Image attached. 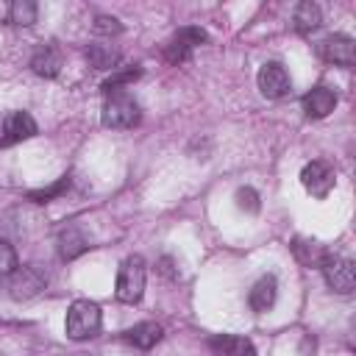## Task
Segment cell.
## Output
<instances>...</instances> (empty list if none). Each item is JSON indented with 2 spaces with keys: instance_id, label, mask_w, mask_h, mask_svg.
Masks as SVG:
<instances>
[{
  "instance_id": "obj_1",
  "label": "cell",
  "mask_w": 356,
  "mask_h": 356,
  "mask_svg": "<svg viewBox=\"0 0 356 356\" xmlns=\"http://www.w3.org/2000/svg\"><path fill=\"white\" fill-rule=\"evenodd\" d=\"M100 325H103V314H100V306L95 300H72L70 303L64 331L72 342L92 339L100 331Z\"/></svg>"
},
{
  "instance_id": "obj_2",
  "label": "cell",
  "mask_w": 356,
  "mask_h": 356,
  "mask_svg": "<svg viewBox=\"0 0 356 356\" xmlns=\"http://www.w3.org/2000/svg\"><path fill=\"white\" fill-rule=\"evenodd\" d=\"M147 281V264L142 256H128L122 259L117 270V284H114V298L120 303H139Z\"/></svg>"
},
{
  "instance_id": "obj_3",
  "label": "cell",
  "mask_w": 356,
  "mask_h": 356,
  "mask_svg": "<svg viewBox=\"0 0 356 356\" xmlns=\"http://www.w3.org/2000/svg\"><path fill=\"white\" fill-rule=\"evenodd\" d=\"M139 103L128 95V92H114V95H106V103H103V125L106 128H114V131H128L134 125H139Z\"/></svg>"
},
{
  "instance_id": "obj_4",
  "label": "cell",
  "mask_w": 356,
  "mask_h": 356,
  "mask_svg": "<svg viewBox=\"0 0 356 356\" xmlns=\"http://www.w3.org/2000/svg\"><path fill=\"white\" fill-rule=\"evenodd\" d=\"M320 270H323L325 284H328L334 292H342V295L353 292V286H356V264H353L350 259L337 256V253H328V256L323 259Z\"/></svg>"
},
{
  "instance_id": "obj_5",
  "label": "cell",
  "mask_w": 356,
  "mask_h": 356,
  "mask_svg": "<svg viewBox=\"0 0 356 356\" xmlns=\"http://www.w3.org/2000/svg\"><path fill=\"white\" fill-rule=\"evenodd\" d=\"M36 134V120L28 111H3L0 114V147H11Z\"/></svg>"
},
{
  "instance_id": "obj_6",
  "label": "cell",
  "mask_w": 356,
  "mask_h": 356,
  "mask_svg": "<svg viewBox=\"0 0 356 356\" xmlns=\"http://www.w3.org/2000/svg\"><path fill=\"white\" fill-rule=\"evenodd\" d=\"M256 83H259V92H261L267 100L286 97L289 89H292L289 72H286V67L278 64V61H267V64H261V70H259V75H256Z\"/></svg>"
},
{
  "instance_id": "obj_7",
  "label": "cell",
  "mask_w": 356,
  "mask_h": 356,
  "mask_svg": "<svg viewBox=\"0 0 356 356\" xmlns=\"http://www.w3.org/2000/svg\"><path fill=\"white\" fill-rule=\"evenodd\" d=\"M47 284V275L36 267V264H25V267H17L14 275L8 278V295L14 300H28L33 295H39Z\"/></svg>"
},
{
  "instance_id": "obj_8",
  "label": "cell",
  "mask_w": 356,
  "mask_h": 356,
  "mask_svg": "<svg viewBox=\"0 0 356 356\" xmlns=\"http://www.w3.org/2000/svg\"><path fill=\"white\" fill-rule=\"evenodd\" d=\"M300 184H303V189H306L312 197H325V195L334 189V184H337L334 167H331L328 161L314 159V161H309V164L300 170Z\"/></svg>"
},
{
  "instance_id": "obj_9",
  "label": "cell",
  "mask_w": 356,
  "mask_h": 356,
  "mask_svg": "<svg viewBox=\"0 0 356 356\" xmlns=\"http://www.w3.org/2000/svg\"><path fill=\"white\" fill-rule=\"evenodd\" d=\"M317 56L323 61H328V64H337V67H353V61H356V44H353L350 36L331 33L323 42H317Z\"/></svg>"
},
{
  "instance_id": "obj_10",
  "label": "cell",
  "mask_w": 356,
  "mask_h": 356,
  "mask_svg": "<svg viewBox=\"0 0 356 356\" xmlns=\"http://www.w3.org/2000/svg\"><path fill=\"white\" fill-rule=\"evenodd\" d=\"M203 42H206V31H203V28H181V31H175V36L167 42L164 58H167L170 64H181V61L189 58L192 47H197V44H203Z\"/></svg>"
},
{
  "instance_id": "obj_11",
  "label": "cell",
  "mask_w": 356,
  "mask_h": 356,
  "mask_svg": "<svg viewBox=\"0 0 356 356\" xmlns=\"http://www.w3.org/2000/svg\"><path fill=\"white\" fill-rule=\"evenodd\" d=\"M300 106H303V114H306L309 120H323V117H328V114L334 111V106H337V92H334L331 86H314L312 92L303 95Z\"/></svg>"
},
{
  "instance_id": "obj_12",
  "label": "cell",
  "mask_w": 356,
  "mask_h": 356,
  "mask_svg": "<svg viewBox=\"0 0 356 356\" xmlns=\"http://www.w3.org/2000/svg\"><path fill=\"white\" fill-rule=\"evenodd\" d=\"M209 348L214 350V356H256L253 342L236 334H217L209 339Z\"/></svg>"
},
{
  "instance_id": "obj_13",
  "label": "cell",
  "mask_w": 356,
  "mask_h": 356,
  "mask_svg": "<svg viewBox=\"0 0 356 356\" xmlns=\"http://www.w3.org/2000/svg\"><path fill=\"white\" fill-rule=\"evenodd\" d=\"M275 298H278V281H275V275H261V278L250 286V292H248V303H250L253 312H267V309H273Z\"/></svg>"
},
{
  "instance_id": "obj_14",
  "label": "cell",
  "mask_w": 356,
  "mask_h": 356,
  "mask_svg": "<svg viewBox=\"0 0 356 356\" xmlns=\"http://www.w3.org/2000/svg\"><path fill=\"white\" fill-rule=\"evenodd\" d=\"M31 70L42 78H56L61 70V50L56 44H39L31 56Z\"/></svg>"
},
{
  "instance_id": "obj_15",
  "label": "cell",
  "mask_w": 356,
  "mask_h": 356,
  "mask_svg": "<svg viewBox=\"0 0 356 356\" xmlns=\"http://www.w3.org/2000/svg\"><path fill=\"white\" fill-rule=\"evenodd\" d=\"M134 348H142V350H150L161 337H164V328L159 325V323H150V320H145V323H136L134 328H128L125 334H122Z\"/></svg>"
},
{
  "instance_id": "obj_16",
  "label": "cell",
  "mask_w": 356,
  "mask_h": 356,
  "mask_svg": "<svg viewBox=\"0 0 356 356\" xmlns=\"http://www.w3.org/2000/svg\"><path fill=\"white\" fill-rule=\"evenodd\" d=\"M292 253H295V259H298L303 267H320L323 259L328 256V250H325L320 242L306 239V236H295V239H292Z\"/></svg>"
},
{
  "instance_id": "obj_17",
  "label": "cell",
  "mask_w": 356,
  "mask_h": 356,
  "mask_svg": "<svg viewBox=\"0 0 356 356\" xmlns=\"http://www.w3.org/2000/svg\"><path fill=\"white\" fill-rule=\"evenodd\" d=\"M292 22H295V31H298V33H312V31H317V28H320V22H323V11H320V6H317V3L303 0V3H298V6H295Z\"/></svg>"
},
{
  "instance_id": "obj_18",
  "label": "cell",
  "mask_w": 356,
  "mask_h": 356,
  "mask_svg": "<svg viewBox=\"0 0 356 356\" xmlns=\"http://www.w3.org/2000/svg\"><path fill=\"white\" fill-rule=\"evenodd\" d=\"M89 248V242H86V236L75 228V225H70V228H64L61 234H58V253H61V259H75V256H81L83 250Z\"/></svg>"
},
{
  "instance_id": "obj_19",
  "label": "cell",
  "mask_w": 356,
  "mask_h": 356,
  "mask_svg": "<svg viewBox=\"0 0 356 356\" xmlns=\"http://www.w3.org/2000/svg\"><path fill=\"white\" fill-rule=\"evenodd\" d=\"M86 61H89V67H95V70H114L117 61H120V53H117V47H111V44L95 42V44L86 47Z\"/></svg>"
},
{
  "instance_id": "obj_20",
  "label": "cell",
  "mask_w": 356,
  "mask_h": 356,
  "mask_svg": "<svg viewBox=\"0 0 356 356\" xmlns=\"http://www.w3.org/2000/svg\"><path fill=\"white\" fill-rule=\"evenodd\" d=\"M36 14H39V6L33 0H14L8 6V22L11 25H19V28H28L36 22Z\"/></svg>"
},
{
  "instance_id": "obj_21",
  "label": "cell",
  "mask_w": 356,
  "mask_h": 356,
  "mask_svg": "<svg viewBox=\"0 0 356 356\" xmlns=\"http://www.w3.org/2000/svg\"><path fill=\"white\" fill-rule=\"evenodd\" d=\"M142 75V70L139 67H128V70H120V72H114L106 83H103V92L106 95H114V92H122L120 86H125V83H131V81H136Z\"/></svg>"
},
{
  "instance_id": "obj_22",
  "label": "cell",
  "mask_w": 356,
  "mask_h": 356,
  "mask_svg": "<svg viewBox=\"0 0 356 356\" xmlns=\"http://www.w3.org/2000/svg\"><path fill=\"white\" fill-rule=\"evenodd\" d=\"M17 267H19V261H17L14 245L6 242V239H0V281H3V278H11Z\"/></svg>"
},
{
  "instance_id": "obj_23",
  "label": "cell",
  "mask_w": 356,
  "mask_h": 356,
  "mask_svg": "<svg viewBox=\"0 0 356 356\" xmlns=\"http://www.w3.org/2000/svg\"><path fill=\"white\" fill-rule=\"evenodd\" d=\"M236 206L245 209V211H250V214H256V211L261 209L256 189H250V186H239V189H236Z\"/></svg>"
},
{
  "instance_id": "obj_24",
  "label": "cell",
  "mask_w": 356,
  "mask_h": 356,
  "mask_svg": "<svg viewBox=\"0 0 356 356\" xmlns=\"http://www.w3.org/2000/svg\"><path fill=\"white\" fill-rule=\"evenodd\" d=\"M122 25L117 17H108V14H97L95 17V33H103V36H111V33H120Z\"/></svg>"
},
{
  "instance_id": "obj_25",
  "label": "cell",
  "mask_w": 356,
  "mask_h": 356,
  "mask_svg": "<svg viewBox=\"0 0 356 356\" xmlns=\"http://www.w3.org/2000/svg\"><path fill=\"white\" fill-rule=\"evenodd\" d=\"M67 186H70V175H64V178H61L58 184H53V186H47V189H39V192H31L28 197H31V200H36V203H47L50 197H56V195H58V192H64Z\"/></svg>"
}]
</instances>
